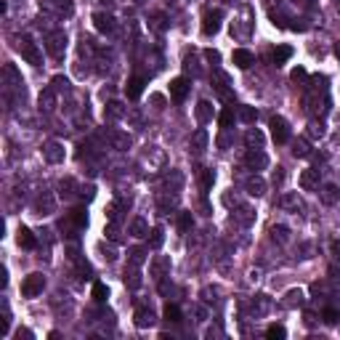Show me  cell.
Segmentation results:
<instances>
[{
    "label": "cell",
    "instance_id": "1",
    "mask_svg": "<svg viewBox=\"0 0 340 340\" xmlns=\"http://www.w3.org/2000/svg\"><path fill=\"white\" fill-rule=\"evenodd\" d=\"M43 287H45L43 274H29V277L24 279V284H22V295L24 298H35V295L43 292Z\"/></svg>",
    "mask_w": 340,
    "mask_h": 340
},
{
    "label": "cell",
    "instance_id": "2",
    "mask_svg": "<svg viewBox=\"0 0 340 340\" xmlns=\"http://www.w3.org/2000/svg\"><path fill=\"white\" fill-rule=\"evenodd\" d=\"M271 136L277 143H287L290 141V125L284 117H271Z\"/></svg>",
    "mask_w": 340,
    "mask_h": 340
},
{
    "label": "cell",
    "instance_id": "3",
    "mask_svg": "<svg viewBox=\"0 0 340 340\" xmlns=\"http://www.w3.org/2000/svg\"><path fill=\"white\" fill-rule=\"evenodd\" d=\"M19 48H22V56L27 58L29 64H35V67H40L43 56H40V51H37V45L32 43L29 37H22V43H19Z\"/></svg>",
    "mask_w": 340,
    "mask_h": 340
},
{
    "label": "cell",
    "instance_id": "4",
    "mask_svg": "<svg viewBox=\"0 0 340 340\" xmlns=\"http://www.w3.org/2000/svg\"><path fill=\"white\" fill-rule=\"evenodd\" d=\"M221 11H210V14H205V19H202V35H215V32L221 29Z\"/></svg>",
    "mask_w": 340,
    "mask_h": 340
},
{
    "label": "cell",
    "instance_id": "5",
    "mask_svg": "<svg viewBox=\"0 0 340 340\" xmlns=\"http://www.w3.org/2000/svg\"><path fill=\"white\" fill-rule=\"evenodd\" d=\"M189 93V80L186 77H175L173 83H170V99L173 101H184Z\"/></svg>",
    "mask_w": 340,
    "mask_h": 340
},
{
    "label": "cell",
    "instance_id": "6",
    "mask_svg": "<svg viewBox=\"0 0 340 340\" xmlns=\"http://www.w3.org/2000/svg\"><path fill=\"white\" fill-rule=\"evenodd\" d=\"M300 186L306 189V192H313V189H319V170H303L300 173Z\"/></svg>",
    "mask_w": 340,
    "mask_h": 340
},
{
    "label": "cell",
    "instance_id": "7",
    "mask_svg": "<svg viewBox=\"0 0 340 340\" xmlns=\"http://www.w3.org/2000/svg\"><path fill=\"white\" fill-rule=\"evenodd\" d=\"M143 85H146V83H143V77H130L128 85H125V96L130 101H136L143 93Z\"/></svg>",
    "mask_w": 340,
    "mask_h": 340
},
{
    "label": "cell",
    "instance_id": "8",
    "mask_svg": "<svg viewBox=\"0 0 340 340\" xmlns=\"http://www.w3.org/2000/svg\"><path fill=\"white\" fill-rule=\"evenodd\" d=\"M64 48H67V37H64V32H54V35L48 37V51L54 56H61Z\"/></svg>",
    "mask_w": 340,
    "mask_h": 340
},
{
    "label": "cell",
    "instance_id": "9",
    "mask_svg": "<svg viewBox=\"0 0 340 340\" xmlns=\"http://www.w3.org/2000/svg\"><path fill=\"white\" fill-rule=\"evenodd\" d=\"M231 61L237 64L239 69H247V67H253V54H250L247 48H237V51L231 54Z\"/></svg>",
    "mask_w": 340,
    "mask_h": 340
},
{
    "label": "cell",
    "instance_id": "10",
    "mask_svg": "<svg viewBox=\"0 0 340 340\" xmlns=\"http://www.w3.org/2000/svg\"><path fill=\"white\" fill-rule=\"evenodd\" d=\"M245 162H247V165H250L253 170H263L266 165H269V160H266V154H263V152H258V149H255V152H247Z\"/></svg>",
    "mask_w": 340,
    "mask_h": 340
},
{
    "label": "cell",
    "instance_id": "11",
    "mask_svg": "<svg viewBox=\"0 0 340 340\" xmlns=\"http://www.w3.org/2000/svg\"><path fill=\"white\" fill-rule=\"evenodd\" d=\"M16 242H19V247H24V250H32V247L37 245V242H35V234H32L29 228H24V226L16 231Z\"/></svg>",
    "mask_w": 340,
    "mask_h": 340
},
{
    "label": "cell",
    "instance_id": "12",
    "mask_svg": "<svg viewBox=\"0 0 340 340\" xmlns=\"http://www.w3.org/2000/svg\"><path fill=\"white\" fill-rule=\"evenodd\" d=\"M45 160L48 162H61L64 160V146L58 141H51L48 146H45Z\"/></svg>",
    "mask_w": 340,
    "mask_h": 340
},
{
    "label": "cell",
    "instance_id": "13",
    "mask_svg": "<svg viewBox=\"0 0 340 340\" xmlns=\"http://www.w3.org/2000/svg\"><path fill=\"white\" fill-rule=\"evenodd\" d=\"M319 197H322L324 205H335V202L340 199V189H338L335 184H327L322 192H319Z\"/></svg>",
    "mask_w": 340,
    "mask_h": 340
},
{
    "label": "cell",
    "instance_id": "14",
    "mask_svg": "<svg viewBox=\"0 0 340 340\" xmlns=\"http://www.w3.org/2000/svg\"><path fill=\"white\" fill-rule=\"evenodd\" d=\"M93 22H96V29H99V32H112L114 29V19L109 14H96Z\"/></svg>",
    "mask_w": 340,
    "mask_h": 340
},
{
    "label": "cell",
    "instance_id": "15",
    "mask_svg": "<svg viewBox=\"0 0 340 340\" xmlns=\"http://www.w3.org/2000/svg\"><path fill=\"white\" fill-rule=\"evenodd\" d=\"M247 192H250L253 197H260V194L266 192V181L260 178V175H253V178L247 181Z\"/></svg>",
    "mask_w": 340,
    "mask_h": 340
},
{
    "label": "cell",
    "instance_id": "16",
    "mask_svg": "<svg viewBox=\"0 0 340 340\" xmlns=\"http://www.w3.org/2000/svg\"><path fill=\"white\" fill-rule=\"evenodd\" d=\"M154 324V313L149 309H139L136 311V327H152Z\"/></svg>",
    "mask_w": 340,
    "mask_h": 340
},
{
    "label": "cell",
    "instance_id": "17",
    "mask_svg": "<svg viewBox=\"0 0 340 340\" xmlns=\"http://www.w3.org/2000/svg\"><path fill=\"white\" fill-rule=\"evenodd\" d=\"M210 117H213V107L207 101H199L197 104V122H199V125H205Z\"/></svg>",
    "mask_w": 340,
    "mask_h": 340
},
{
    "label": "cell",
    "instance_id": "18",
    "mask_svg": "<svg viewBox=\"0 0 340 340\" xmlns=\"http://www.w3.org/2000/svg\"><path fill=\"white\" fill-rule=\"evenodd\" d=\"M292 154L300 157V160H306V157H311V146L306 139H298L295 143H292Z\"/></svg>",
    "mask_w": 340,
    "mask_h": 340
},
{
    "label": "cell",
    "instance_id": "19",
    "mask_svg": "<svg viewBox=\"0 0 340 340\" xmlns=\"http://www.w3.org/2000/svg\"><path fill=\"white\" fill-rule=\"evenodd\" d=\"M290 56H292L290 45H279V48H274V64H277V67H279V64H284Z\"/></svg>",
    "mask_w": 340,
    "mask_h": 340
},
{
    "label": "cell",
    "instance_id": "20",
    "mask_svg": "<svg viewBox=\"0 0 340 340\" xmlns=\"http://www.w3.org/2000/svg\"><path fill=\"white\" fill-rule=\"evenodd\" d=\"M72 221H75V226L85 228L88 226V210H85V207H75V210H72Z\"/></svg>",
    "mask_w": 340,
    "mask_h": 340
},
{
    "label": "cell",
    "instance_id": "21",
    "mask_svg": "<svg viewBox=\"0 0 340 340\" xmlns=\"http://www.w3.org/2000/svg\"><path fill=\"white\" fill-rule=\"evenodd\" d=\"M245 143H247V146H258L260 149V143H263V133H260V130H247V133H245Z\"/></svg>",
    "mask_w": 340,
    "mask_h": 340
},
{
    "label": "cell",
    "instance_id": "22",
    "mask_svg": "<svg viewBox=\"0 0 340 340\" xmlns=\"http://www.w3.org/2000/svg\"><path fill=\"white\" fill-rule=\"evenodd\" d=\"M130 234H133V237H143V234H149L146 231V221H143V218H133V224H130Z\"/></svg>",
    "mask_w": 340,
    "mask_h": 340
},
{
    "label": "cell",
    "instance_id": "23",
    "mask_svg": "<svg viewBox=\"0 0 340 340\" xmlns=\"http://www.w3.org/2000/svg\"><path fill=\"white\" fill-rule=\"evenodd\" d=\"M162 316L168 319V322H181V309L178 306H165V311H162Z\"/></svg>",
    "mask_w": 340,
    "mask_h": 340
},
{
    "label": "cell",
    "instance_id": "24",
    "mask_svg": "<svg viewBox=\"0 0 340 340\" xmlns=\"http://www.w3.org/2000/svg\"><path fill=\"white\" fill-rule=\"evenodd\" d=\"M205 143H207V133H205V130H197V133H194V139H192L194 152H202V149H205Z\"/></svg>",
    "mask_w": 340,
    "mask_h": 340
},
{
    "label": "cell",
    "instance_id": "25",
    "mask_svg": "<svg viewBox=\"0 0 340 340\" xmlns=\"http://www.w3.org/2000/svg\"><path fill=\"white\" fill-rule=\"evenodd\" d=\"M109 298V290H107V284H101V282H96L93 284V300H99V303H104V300Z\"/></svg>",
    "mask_w": 340,
    "mask_h": 340
},
{
    "label": "cell",
    "instance_id": "26",
    "mask_svg": "<svg viewBox=\"0 0 340 340\" xmlns=\"http://www.w3.org/2000/svg\"><path fill=\"white\" fill-rule=\"evenodd\" d=\"M284 335H287V332H284L282 324H271L269 330H266V338H271V340H282Z\"/></svg>",
    "mask_w": 340,
    "mask_h": 340
},
{
    "label": "cell",
    "instance_id": "27",
    "mask_svg": "<svg viewBox=\"0 0 340 340\" xmlns=\"http://www.w3.org/2000/svg\"><path fill=\"white\" fill-rule=\"evenodd\" d=\"M192 226H194L192 213H181V215H178V231H189Z\"/></svg>",
    "mask_w": 340,
    "mask_h": 340
},
{
    "label": "cell",
    "instance_id": "28",
    "mask_svg": "<svg viewBox=\"0 0 340 340\" xmlns=\"http://www.w3.org/2000/svg\"><path fill=\"white\" fill-rule=\"evenodd\" d=\"M300 306V303H303V290H290V292H287V300H284V306Z\"/></svg>",
    "mask_w": 340,
    "mask_h": 340
},
{
    "label": "cell",
    "instance_id": "29",
    "mask_svg": "<svg viewBox=\"0 0 340 340\" xmlns=\"http://www.w3.org/2000/svg\"><path fill=\"white\" fill-rule=\"evenodd\" d=\"M218 122H221V128H231L234 125V112L231 109H224V112L218 114Z\"/></svg>",
    "mask_w": 340,
    "mask_h": 340
},
{
    "label": "cell",
    "instance_id": "30",
    "mask_svg": "<svg viewBox=\"0 0 340 340\" xmlns=\"http://www.w3.org/2000/svg\"><path fill=\"white\" fill-rule=\"evenodd\" d=\"M255 117H258V112H255L253 107H242L239 109V120L242 122H255Z\"/></svg>",
    "mask_w": 340,
    "mask_h": 340
},
{
    "label": "cell",
    "instance_id": "31",
    "mask_svg": "<svg viewBox=\"0 0 340 340\" xmlns=\"http://www.w3.org/2000/svg\"><path fill=\"white\" fill-rule=\"evenodd\" d=\"M309 136H311V139H322V136H324V125H322V122H316V120L309 122Z\"/></svg>",
    "mask_w": 340,
    "mask_h": 340
},
{
    "label": "cell",
    "instance_id": "32",
    "mask_svg": "<svg viewBox=\"0 0 340 340\" xmlns=\"http://www.w3.org/2000/svg\"><path fill=\"white\" fill-rule=\"evenodd\" d=\"M322 316H324L327 324H338V322H340V311H338V309H324Z\"/></svg>",
    "mask_w": 340,
    "mask_h": 340
},
{
    "label": "cell",
    "instance_id": "33",
    "mask_svg": "<svg viewBox=\"0 0 340 340\" xmlns=\"http://www.w3.org/2000/svg\"><path fill=\"white\" fill-rule=\"evenodd\" d=\"M202 189H210L213 186V181H215V175H213V170H202Z\"/></svg>",
    "mask_w": 340,
    "mask_h": 340
},
{
    "label": "cell",
    "instance_id": "34",
    "mask_svg": "<svg viewBox=\"0 0 340 340\" xmlns=\"http://www.w3.org/2000/svg\"><path fill=\"white\" fill-rule=\"evenodd\" d=\"M143 258H146V255H143V250H141V247H136V250H130V260H133L136 266H141V263H143Z\"/></svg>",
    "mask_w": 340,
    "mask_h": 340
},
{
    "label": "cell",
    "instance_id": "35",
    "mask_svg": "<svg viewBox=\"0 0 340 340\" xmlns=\"http://www.w3.org/2000/svg\"><path fill=\"white\" fill-rule=\"evenodd\" d=\"M290 77H292V80H295V83H300V80H306V77H309V75H306V69H303V67H295V69L290 72Z\"/></svg>",
    "mask_w": 340,
    "mask_h": 340
},
{
    "label": "cell",
    "instance_id": "36",
    "mask_svg": "<svg viewBox=\"0 0 340 340\" xmlns=\"http://www.w3.org/2000/svg\"><path fill=\"white\" fill-rule=\"evenodd\" d=\"M45 104V109H54V96H51V90H45V93L40 96V107Z\"/></svg>",
    "mask_w": 340,
    "mask_h": 340
},
{
    "label": "cell",
    "instance_id": "37",
    "mask_svg": "<svg viewBox=\"0 0 340 340\" xmlns=\"http://www.w3.org/2000/svg\"><path fill=\"white\" fill-rule=\"evenodd\" d=\"M162 245V231H160V228H154V231H152V247H160Z\"/></svg>",
    "mask_w": 340,
    "mask_h": 340
},
{
    "label": "cell",
    "instance_id": "38",
    "mask_svg": "<svg viewBox=\"0 0 340 340\" xmlns=\"http://www.w3.org/2000/svg\"><path fill=\"white\" fill-rule=\"evenodd\" d=\"M282 205H287V207H300V202H298L295 197H284V199H282Z\"/></svg>",
    "mask_w": 340,
    "mask_h": 340
},
{
    "label": "cell",
    "instance_id": "39",
    "mask_svg": "<svg viewBox=\"0 0 340 340\" xmlns=\"http://www.w3.org/2000/svg\"><path fill=\"white\" fill-rule=\"evenodd\" d=\"M332 255L340 260V242H332Z\"/></svg>",
    "mask_w": 340,
    "mask_h": 340
},
{
    "label": "cell",
    "instance_id": "40",
    "mask_svg": "<svg viewBox=\"0 0 340 340\" xmlns=\"http://www.w3.org/2000/svg\"><path fill=\"white\" fill-rule=\"evenodd\" d=\"M330 277L332 279H340V269H338V266H330Z\"/></svg>",
    "mask_w": 340,
    "mask_h": 340
},
{
    "label": "cell",
    "instance_id": "41",
    "mask_svg": "<svg viewBox=\"0 0 340 340\" xmlns=\"http://www.w3.org/2000/svg\"><path fill=\"white\" fill-rule=\"evenodd\" d=\"M54 85H58V88H67V85H69V83H67V80H64V77H56V80H54Z\"/></svg>",
    "mask_w": 340,
    "mask_h": 340
},
{
    "label": "cell",
    "instance_id": "42",
    "mask_svg": "<svg viewBox=\"0 0 340 340\" xmlns=\"http://www.w3.org/2000/svg\"><path fill=\"white\" fill-rule=\"evenodd\" d=\"M16 335H19V338H32V332H29V330H19Z\"/></svg>",
    "mask_w": 340,
    "mask_h": 340
},
{
    "label": "cell",
    "instance_id": "43",
    "mask_svg": "<svg viewBox=\"0 0 340 340\" xmlns=\"http://www.w3.org/2000/svg\"><path fill=\"white\" fill-rule=\"evenodd\" d=\"M335 56H338V58H340V43H338V45H335Z\"/></svg>",
    "mask_w": 340,
    "mask_h": 340
},
{
    "label": "cell",
    "instance_id": "44",
    "mask_svg": "<svg viewBox=\"0 0 340 340\" xmlns=\"http://www.w3.org/2000/svg\"><path fill=\"white\" fill-rule=\"evenodd\" d=\"M338 3H340V0H338Z\"/></svg>",
    "mask_w": 340,
    "mask_h": 340
}]
</instances>
